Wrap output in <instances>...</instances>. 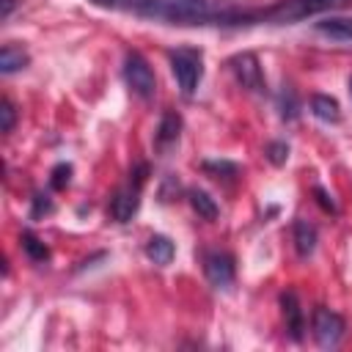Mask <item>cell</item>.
<instances>
[{
  "label": "cell",
  "instance_id": "cell-11",
  "mask_svg": "<svg viewBox=\"0 0 352 352\" xmlns=\"http://www.w3.org/2000/svg\"><path fill=\"white\" fill-rule=\"evenodd\" d=\"M316 226H311L308 220H294V250L300 258H308L316 250Z\"/></svg>",
  "mask_w": 352,
  "mask_h": 352
},
{
  "label": "cell",
  "instance_id": "cell-17",
  "mask_svg": "<svg viewBox=\"0 0 352 352\" xmlns=\"http://www.w3.org/2000/svg\"><path fill=\"white\" fill-rule=\"evenodd\" d=\"M278 113H280L283 121H294L300 116V99H297L294 88H289V85L280 88V94H278Z\"/></svg>",
  "mask_w": 352,
  "mask_h": 352
},
{
  "label": "cell",
  "instance_id": "cell-6",
  "mask_svg": "<svg viewBox=\"0 0 352 352\" xmlns=\"http://www.w3.org/2000/svg\"><path fill=\"white\" fill-rule=\"evenodd\" d=\"M204 275L214 289H231L236 278V261L226 250H209L204 256Z\"/></svg>",
  "mask_w": 352,
  "mask_h": 352
},
{
  "label": "cell",
  "instance_id": "cell-15",
  "mask_svg": "<svg viewBox=\"0 0 352 352\" xmlns=\"http://www.w3.org/2000/svg\"><path fill=\"white\" fill-rule=\"evenodd\" d=\"M187 198H190V206H192V212L198 214V217H204V220H217V204H214V198L209 195V192H204V190H190L187 192Z\"/></svg>",
  "mask_w": 352,
  "mask_h": 352
},
{
  "label": "cell",
  "instance_id": "cell-19",
  "mask_svg": "<svg viewBox=\"0 0 352 352\" xmlns=\"http://www.w3.org/2000/svg\"><path fill=\"white\" fill-rule=\"evenodd\" d=\"M264 154H267V160H270L272 165H283V162L289 160V146H286L283 140H272V143H267Z\"/></svg>",
  "mask_w": 352,
  "mask_h": 352
},
{
  "label": "cell",
  "instance_id": "cell-20",
  "mask_svg": "<svg viewBox=\"0 0 352 352\" xmlns=\"http://www.w3.org/2000/svg\"><path fill=\"white\" fill-rule=\"evenodd\" d=\"M14 124H16V110H14L11 99H3V102H0V129H3V132H11Z\"/></svg>",
  "mask_w": 352,
  "mask_h": 352
},
{
  "label": "cell",
  "instance_id": "cell-24",
  "mask_svg": "<svg viewBox=\"0 0 352 352\" xmlns=\"http://www.w3.org/2000/svg\"><path fill=\"white\" fill-rule=\"evenodd\" d=\"M0 3H3V11H0V19L6 22V19L11 16V11H14V6H16V3H14V0H0Z\"/></svg>",
  "mask_w": 352,
  "mask_h": 352
},
{
  "label": "cell",
  "instance_id": "cell-8",
  "mask_svg": "<svg viewBox=\"0 0 352 352\" xmlns=\"http://www.w3.org/2000/svg\"><path fill=\"white\" fill-rule=\"evenodd\" d=\"M280 311H283V322H286L289 338L292 341H302V336H305V314H302L300 297L294 292H283L280 294Z\"/></svg>",
  "mask_w": 352,
  "mask_h": 352
},
{
  "label": "cell",
  "instance_id": "cell-1",
  "mask_svg": "<svg viewBox=\"0 0 352 352\" xmlns=\"http://www.w3.org/2000/svg\"><path fill=\"white\" fill-rule=\"evenodd\" d=\"M91 3L113 11H129L135 16L176 28L270 25L267 6H239L234 0H91Z\"/></svg>",
  "mask_w": 352,
  "mask_h": 352
},
{
  "label": "cell",
  "instance_id": "cell-12",
  "mask_svg": "<svg viewBox=\"0 0 352 352\" xmlns=\"http://www.w3.org/2000/svg\"><path fill=\"white\" fill-rule=\"evenodd\" d=\"M146 256H148L154 264L165 267V264L173 261L176 248H173V242H170L165 234H154V236H148V242H146Z\"/></svg>",
  "mask_w": 352,
  "mask_h": 352
},
{
  "label": "cell",
  "instance_id": "cell-25",
  "mask_svg": "<svg viewBox=\"0 0 352 352\" xmlns=\"http://www.w3.org/2000/svg\"><path fill=\"white\" fill-rule=\"evenodd\" d=\"M349 94H352V77H349Z\"/></svg>",
  "mask_w": 352,
  "mask_h": 352
},
{
  "label": "cell",
  "instance_id": "cell-9",
  "mask_svg": "<svg viewBox=\"0 0 352 352\" xmlns=\"http://www.w3.org/2000/svg\"><path fill=\"white\" fill-rule=\"evenodd\" d=\"M179 135H182V116H179L176 110H168V113L160 118V126H157V138H154V143H157V148H160V151H168L170 146H176V143H179Z\"/></svg>",
  "mask_w": 352,
  "mask_h": 352
},
{
  "label": "cell",
  "instance_id": "cell-13",
  "mask_svg": "<svg viewBox=\"0 0 352 352\" xmlns=\"http://www.w3.org/2000/svg\"><path fill=\"white\" fill-rule=\"evenodd\" d=\"M30 63V55L19 47V44H3V50H0V72L3 74H14V72H19V69H25Z\"/></svg>",
  "mask_w": 352,
  "mask_h": 352
},
{
  "label": "cell",
  "instance_id": "cell-5",
  "mask_svg": "<svg viewBox=\"0 0 352 352\" xmlns=\"http://www.w3.org/2000/svg\"><path fill=\"white\" fill-rule=\"evenodd\" d=\"M228 69L234 74V80L250 91V94H264V74H261V63L253 52H236L234 58H228Z\"/></svg>",
  "mask_w": 352,
  "mask_h": 352
},
{
  "label": "cell",
  "instance_id": "cell-3",
  "mask_svg": "<svg viewBox=\"0 0 352 352\" xmlns=\"http://www.w3.org/2000/svg\"><path fill=\"white\" fill-rule=\"evenodd\" d=\"M124 80H126L129 91H132L138 99H143V102L154 99V94H157L154 69H151L148 60H146L140 52H135V50H129V52L124 55Z\"/></svg>",
  "mask_w": 352,
  "mask_h": 352
},
{
  "label": "cell",
  "instance_id": "cell-4",
  "mask_svg": "<svg viewBox=\"0 0 352 352\" xmlns=\"http://www.w3.org/2000/svg\"><path fill=\"white\" fill-rule=\"evenodd\" d=\"M311 327H314V338H316V344L324 346V349H333V346L341 344L344 330H346V322H344L341 314H336V311L319 305V308L314 311V322H311Z\"/></svg>",
  "mask_w": 352,
  "mask_h": 352
},
{
  "label": "cell",
  "instance_id": "cell-10",
  "mask_svg": "<svg viewBox=\"0 0 352 352\" xmlns=\"http://www.w3.org/2000/svg\"><path fill=\"white\" fill-rule=\"evenodd\" d=\"M316 30L336 41H352V16H324L316 22Z\"/></svg>",
  "mask_w": 352,
  "mask_h": 352
},
{
  "label": "cell",
  "instance_id": "cell-7",
  "mask_svg": "<svg viewBox=\"0 0 352 352\" xmlns=\"http://www.w3.org/2000/svg\"><path fill=\"white\" fill-rule=\"evenodd\" d=\"M140 190H143V184H135V182L129 179L121 190L113 192L107 212H110V217H113L116 223H129V220L135 217V212H138V206H140Z\"/></svg>",
  "mask_w": 352,
  "mask_h": 352
},
{
  "label": "cell",
  "instance_id": "cell-16",
  "mask_svg": "<svg viewBox=\"0 0 352 352\" xmlns=\"http://www.w3.org/2000/svg\"><path fill=\"white\" fill-rule=\"evenodd\" d=\"M19 242H22V250L28 253L30 261H47V258H50V248H47V242L38 239L33 231H22Z\"/></svg>",
  "mask_w": 352,
  "mask_h": 352
},
{
  "label": "cell",
  "instance_id": "cell-23",
  "mask_svg": "<svg viewBox=\"0 0 352 352\" xmlns=\"http://www.w3.org/2000/svg\"><path fill=\"white\" fill-rule=\"evenodd\" d=\"M314 195H316V201H319V206L324 209V212H330V214H336L338 209H336V204H333V198L322 190V187H314Z\"/></svg>",
  "mask_w": 352,
  "mask_h": 352
},
{
  "label": "cell",
  "instance_id": "cell-21",
  "mask_svg": "<svg viewBox=\"0 0 352 352\" xmlns=\"http://www.w3.org/2000/svg\"><path fill=\"white\" fill-rule=\"evenodd\" d=\"M69 182H72V165H69V162L55 165V168H52V179H50V184H52L55 190H63Z\"/></svg>",
  "mask_w": 352,
  "mask_h": 352
},
{
  "label": "cell",
  "instance_id": "cell-2",
  "mask_svg": "<svg viewBox=\"0 0 352 352\" xmlns=\"http://www.w3.org/2000/svg\"><path fill=\"white\" fill-rule=\"evenodd\" d=\"M170 72L184 96H192L201 77H204V52L198 47H176L168 52Z\"/></svg>",
  "mask_w": 352,
  "mask_h": 352
},
{
  "label": "cell",
  "instance_id": "cell-18",
  "mask_svg": "<svg viewBox=\"0 0 352 352\" xmlns=\"http://www.w3.org/2000/svg\"><path fill=\"white\" fill-rule=\"evenodd\" d=\"M206 173H212L214 179H231V176H239V168L234 165V162H228V160H214V162H204L201 165Z\"/></svg>",
  "mask_w": 352,
  "mask_h": 352
},
{
  "label": "cell",
  "instance_id": "cell-22",
  "mask_svg": "<svg viewBox=\"0 0 352 352\" xmlns=\"http://www.w3.org/2000/svg\"><path fill=\"white\" fill-rule=\"evenodd\" d=\"M52 212V198L50 195H44V192H36L33 195V217H41V214H50Z\"/></svg>",
  "mask_w": 352,
  "mask_h": 352
},
{
  "label": "cell",
  "instance_id": "cell-14",
  "mask_svg": "<svg viewBox=\"0 0 352 352\" xmlns=\"http://www.w3.org/2000/svg\"><path fill=\"white\" fill-rule=\"evenodd\" d=\"M311 113L319 118V121H327V124H338L341 121V107L333 96L327 94H314L311 96Z\"/></svg>",
  "mask_w": 352,
  "mask_h": 352
}]
</instances>
